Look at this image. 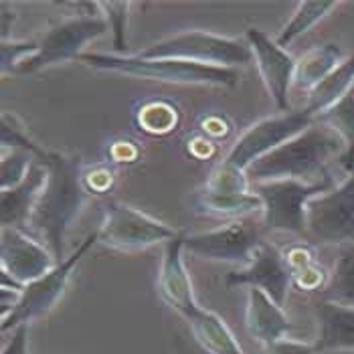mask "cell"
<instances>
[{
  "instance_id": "cell-1",
  "label": "cell",
  "mask_w": 354,
  "mask_h": 354,
  "mask_svg": "<svg viewBox=\"0 0 354 354\" xmlns=\"http://www.w3.org/2000/svg\"><path fill=\"white\" fill-rule=\"evenodd\" d=\"M41 162L47 166V183L28 225L43 235L55 261L61 263L65 261V233L87 203L89 189L82 176L80 156L47 152Z\"/></svg>"
},
{
  "instance_id": "cell-2",
  "label": "cell",
  "mask_w": 354,
  "mask_h": 354,
  "mask_svg": "<svg viewBox=\"0 0 354 354\" xmlns=\"http://www.w3.org/2000/svg\"><path fill=\"white\" fill-rule=\"evenodd\" d=\"M346 152L348 144L338 132L320 122H314L308 130L251 164L247 168V176L253 183L290 178L314 185L330 178L326 172L328 164L334 158L342 160Z\"/></svg>"
},
{
  "instance_id": "cell-3",
  "label": "cell",
  "mask_w": 354,
  "mask_h": 354,
  "mask_svg": "<svg viewBox=\"0 0 354 354\" xmlns=\"http://www.w3.org/2000/svg\"><path fill=\"white\" fill-rule=\"evenodd\" d=\"M85 65L100 71H115L124 75H134L142 80H154L166 83H201V85H223L233 87L239 82L237 69L201 65L178 59H146L140 55H108L83 53L80 57Z\"/></svg>"
},
{
  "instance_id": "cell-4",
  "label": "cell",
  "mask_w": 354,
  "mask_h": 354,
  "mask_svg": "<svg viewBox=\"0 0 354 354\" xmlns=\"http://www.w3.org/2000/svg\"><path fill=\"white\" fill-rule=\"evenodd\" d=\"M140 57L178 59L201 65L235 69L237 65H247L253 59V51L249 43L239 39H229L205 30H185L146 47Z\"/></svg>"
},
{
  "instance_id": "cell-5",
  "label": "cell",
  "mask_w": 354,
  "mask_h": 354,
  "mask_svg": "<svg viewBox=\"0 0 354 354\" xmlns=\"http://www.w3.org/2000/svg\"><path fill=\"white\" fill-rule=\"evenodd\" d=\"M332 189V178L322 183L301 180H268L253 183V192L263 203V227L270 231H283L294 235H308L306 209L308 203Z\"/></svg>"
},
{
  "instance_id": "cell-6",
  "label": "cell",
  "mask_w": 354,
  "mask_h": 354,
  "mask_svg": "<svg viewBox=\"0 0 354 354\" xmlns=\"http://www.w3.org/2000/svg\"><path fill=\"white\" fill-rule=\"evenodd\" d=\"M95 241H100L97 231L87 235L85 241L77 247V251L73 255H69L65 261L57 263L51 272H47L43 277L27 283L23 294H21V300L15 306V310L6 318H2V324H0L2 332L15 330V328L32 322L35 318H41V316L49 314L55 308V304L61 300L73 268L82 261L83 255L89 251V247L93 245Z\"/></svg>"
},
{
  "instance_id": "cell-7",
  "label": "cell",
  "mask_w": 354,
  "mask_h": 354,
  "mask_svg": "<svg viewBox=\"0 0 354 354\" xmlns=\"http://www.w3.org/2000/svg\"><path fill=\"white\" fill-rule=\"evenodd\" d=\"M108 30V21L97 15H82L61 21L51 27L39 43V51L27 59L17 73H37L55 63H65L80 59L82 49L93 39L102 37Z\"/></svg>"
},
{
  "instance_id": "cell-8",
  "label": "cell",
  "mask_w": 354,
  "mask_h": 354,
  "mask_svg": "<svg viewBox=\"0 0 354 354\" xmlns=\"http://www.w3.org/2000/svg\"><path fill=\"white\" fill-rule=\"evenodd\" d=\"M306 229L316 241L354 245V170L344 183L308 203Z\"/></svg>"
},
{
  "instance_id": "cell-9",
  "label": "cell",
  "mask_w": 354,
  "mask_h": 354,
  "mask_svg": "<svg viewBox=\"0 0 354 354\" xmlns=\"http://www.w3.org/2000/svg\"><path fill=\"white\" fill-rule=\"evenodd\" d=\"M312 124H314V118L310 113H306L304 109L286 111L281 115L259 120L233 144L231 152L227 154V158L223 162L247 172V168L251 164L268 156L270 152L279 148L281 144H286L288 140L301 134Z\"/></svg>"
},
{
  "instance_id": "cell-10",
  "label": "cell",
  "mask_w": 354,
  "mask_h": 354,
  "mask_svg": "<svg viewBox=\"0 0 354 354\" xmlns=\"http://www.w3.org/2000/svg\"><path fill=\"white\" fill-rule=\"evenodd\" d=\"M263 221H257L253 215L233 218L218 229L189 235L185 249L203 259L249 263L255 249L263 243Z\"/></svg>"
},
{
  "instance_id": "cell-11",
  "label": "cell",
  "mask_w": 354,
  "mask_h": 354,
  "mask_svg": "<svg viewBox=\"0 0 354 354\" xmlns=\"http://www.w3.org/2000/svg\"><path fill=\"white\" fill-rule=\"evenodd\" d=\"M178 233L156 218L148 217L124 203H109L106 218L97 231L104 245L120 251H134L154 243H168Z\"/></svg>"
},
{
  "instance_id": "cell-12",
  "label": "cell",
  "mask_w": 354,
  "mask_h": 354,
  "mask_svg": "<svg viewBox=\"0 0 354 354\" xmlns=\"http://www.w3.org/2000/svg\"><path fill=\"white\" fill-rule=\"evenodd\" d=\"M292 281H294V275L288 266L286 255L266 241L255 249L251 261L243 270H233L225 277L227 288H237V286L257 288L266 292L281 308L286 304Z\"/></svg>"
},
{
  "instance_id": "cell-13",
  "label": "cell",
  "mask_w": 354,
  "mask_h": 354,
  "mask_svg": "<svg viewBox=\"0 0 354 354\" xmlns=\"http://www.w3.org/2000/svg\"><path fill=\"white\" fill-rule=\"evenodd\" d=\"M247 43L253 51V59L257 61L259 75L266 83L275 106L279 111H286L290 106L288 93L294 83L296 59L277 41H273L272 37H268L259 28L247 30Z\"/></svg>"
},
{
  "instance_id": "cell-14",
  "label": "cell",
  "mask_w": 354,
  "mask_h": 354,
  "mask_svg": "<svg viewBox=\"0 0 354 354\" xmlns=\"http://www.w3.org/2000/svg\"><path fill=\"white\" fill-rule=\"evenodd\" d=\"M0 263H2L0 272L8 273L12 279H17L23 286L43 277L57 266L49 247L32 241L28 235H25L23 229H12V227H2Z\"/></svg>"
},
{
  "instance_id": "cell-15",
  "label": "cell",
  "mask_w": 354,
  "mask_h": 354,
  "mask_svg": "<svg viewBox=\"0 0 354 354\" xmlns=\"http://www.w3.org/2000/svg\"><path fill=\"white\" fill-rule=\"evenodd\" d=\"M185 233H178L164 247V257L158 273V294L164 304H168L178 314L187 316L198 304L192 296V283L189 272L183 261L185 251Z\"/></svg>"
},
{
  "instance_id": "cell-16",
  "label": "cell",
  "mask_w": 354,
  "mask_h": 354,
  "mask_svg": "<svg viewBox=\"0 0 354 354\" xmlns=\"http://www.w3.org/2000/svg\"><path fill=\"white\" fill-rule=\"evenodd\" d=\"M47 183V166L41 160H35L27 178L12 187L0 192V221L2 227H12V229H25L30 223L32 209L41 196Z\"/></svg>"
},
{
  "instance_id": "cell-17",
  "label": "cell",
  "mask_w": 354,
  "mask_h": 354,
  "mask_svg": "<svg viewBox=\"0 0 354 354\" xmlns=\"http://www.w3.org/2000/svg\"><path fill=\"white\" fill-rule=\"evenodd\" d=\"M245 326L249 336L263 342L266 346L283 340L294 330V324L283 314V308L257 288H249L247 292Z\"/></svg>"
},
{
  "instance_id": "cell-18",
  "label": "cell",
  "mask_w": 354,
  "mask_h": 354,
  "mask_svg": "<svg viewBox=\"0 0 354 354\" xmlns=\"http://www.w3.org/2000/svg\"><path fill=\"white\" fill-rule=\"evenodd\" d=\"M316 320H318V353L328 351H354V308L334 301L320 300L316 304Z\"/></svg>"
},
{
  "instance_id": "cell-19",
  "label": "cell",
  "mask_w": 354,
  "mask_h": 354,
  "mask_svg": "<svg viewBox=\"0 0 354 354\" xmlns=\"http://www.w3.org/2000/svg\"><path fill=\"white\" fill-rule=\"evenodd\" d=\"M194 207L198 213L211 217L241 218L251 217L253 213H263V203L253 191L247 192H221L213 189H203L194 196Z\"/></svg>"
},
{
  "instance_id": "cell-20",
  "label": "cell",
  "mask_w": 354,
  "mask_h": 354,
  "mask_svg": "<svg viewBox=\"0 0 354 354\" xmlns=\"http://www.w3.org/2000/svg\"><path fill=\"white\" fill-rule=\"evenodd\" d=\"M185 318L191 326L196 342L209 354H243L233 332L215 312H209L196 306Z\"/></svg>"
},
{
  "instance_id": "cell-21",
  "label": "cell",
  "mask_w": 354,
  "mask_h": 354,
  "mask_svg": "<svg viewBox=\"0 0 354 354\" xmlns=\"http://www.w3.org/2000/svg\"><path fill=\"white\" fill-rule=\"evenodd\" d=\"M342 63V49L334 43L312 47L296 61L294 85L298 91L310 93L318 83H322L328 75Z\"/></svg>"
},
{
  "instance_id": "cell-22",
  "label": "cell",
  "mask_w": 354,
  "mask_h": 354,
  "mask_svg": "<svg viewBox=\"0 0 354 354\" xmlns=\"http://www.w3.org/2000/svg\"><path fill=\"white\" fill-rule=\"evenodd\" d=\"M354 85V55L344 59L326 80L318 83L310 93L304 104V111L310 113L314 120L322 115L326 109H330L334 104H338Z\"/></svg>"
},
{
  "instance_id": "cell-23",
  "label": "cell",
  "mask_w": 354,
  "mask_h": 354,
  "mask_svg": "<svg viewBox=\"0 0 354 354\" xmlns=\"http://www.w3.org/2000/svg\"><path fill=\"white\" fill-rule=\"evenodd\" d=\"M320 300L354 308V245H346L340 251L326 286L320 292Z\"/></svg>"
},
{
  "instance_id": "cell-24",
  "label": "cell",
  "mask_w": 354,
  "mask_h": 354,
  "mask_svg": "<svg viewBox=\"0 0 354 354\" xmlns=\"http://www.w3.org/2000/svg\"><path fill=\"white\" fill-rule=\"evenodd\" d=\"M288 259V266L294 275V283L300 290L308 292H322V288L326 286L328 277L322 272V268L316 266L312 251L306 245L292 247L288 253H283Z\"/></svg>"
},
{
  "instance_id": "cell-25",
  "label": "cell",
  "mask_w": 354,
  "mask_h": 354,
  "mask_svg": "<svg viewBox=\"0 0 354 354\" xmlns=\"http://www.w3.org/2000/svg\"><path fill=\"white\" fill-rule=\"evenodd\" d=\"M336 6H338V2H324V0H320V2H314V0L300 2L294 17H292V21L283 27L281 35L277 37V43L281 47L290 45L294 39H298L300 35L308 32L316 23H320L324 17H328Z\"/></svg>"
},
{
  "instance_id": "cell-26",
  "label": "cell",
  "mask_w": 354,
  "mask_h": 354,
  "mask_svg": "<svg viewBox=\"0 0 354 354\" xmlns=\"http://www.w3.org/2000/svg\"><path fill=\"white\" fill-rule=\"evenodd\" d=\"M314 122H320L334 132H338L342 140L348 144V150L354 146V89H351L338 104L326 109Z\"/></svg>"
},
{
  "instance_id": "cell-27",
  "label": "cell",
  "mask_w": 354,
  "mask_h": 354,
  "mask_svg": "<svg viewBox=\"0 0 354 354\" xmlns=\"http://www.w3.org/2000/svg\"><path fill=\"white\" fill-rule=\"evenodd\" d=\"M2 136H0V142H2V150L10 148V150H27L30 152L37 160H43L45 158V150L32 142V138L28 136L23 122L10 113V111H4L2 113Z\"/></svg>"
},
{
  "instance_id": "cell-28",
  "label": "cell",
  "mask_w": 354,
  "mask_h": 354,
  "mask_svg": "<svg viewBox=\"0 0 354 354\" xmlns=\"http://www.w3.org/2000/svg\"><path fill=\"white\" fill-rule=\"evenodd\" d=\"M37 158L27 152V150H10L8 154H2V162H0V187L4 189H12L17 185H21L27 178L28 170Z\"/></svg>"
},
{
  "instance_id": "cell-29",
  "label": "cell",
  "mask_w": 354,
  "mask_h": 354,
  "mask_svg": "<svg viewBox=\"0 0 354 354\" xmlns=\"http://www.w3.org/2000/svg\"><path fill=\"white\" fill-rule=\"evenodd\" d=\"M130 2H100V8L106 10V19L113 30V49L120 55L126 53L128 41H126V25H128V12Z\"/></svg>"
},
{
  "instance_id": "cell-30",
  "label": "cell",
  "mask_w": 354,
  "mask_h": 354,
  "mask_svg": "<svg viewBox=\"0 0 354 354\" xmlns=\"http://www.w3.org/2000/svg\"><path fill=\"white\" fill-rule=\"evenodd\" d=\"M39 51V43L35 41H2V73H17L19 67Z\"/></svg>"
},
{
  "instance_id": "cell-31",
  "label": "cell",
  "mask_w": 354,
  "mask_h": 354,
  "mask_svg": "<svg viewBox=\"0 0 354 354\" xmlns=\"http://www.w3.org/2000/svg\"><path fill=\"white\" fill-rule=\"evenodd\" d=\"M266 354H320L316 344H308V342H298V340H277L273 344L266 346Z\"/></svg>"
},
{
  "instance_id": "cell-32",
  "label": "cell",
  "mask_w": 354,
  "mask_h": 354,
  "mask_svg": "<svg viewBox=\"0 0 354 354\" xmlns=\"http://www.w3.org/2000/svg\"><path fill=\"white\" fill-rule=\"evenodd\" d=\"M28 344V324L15 328L10 342L6 344V348L2 351V354H27Z\"/></svg>"
},
{
  "instance_id": "cell-33",
  "label": "cell",
  "mask_w": 354,
  "mask_h": 354,
  "mask_svg": "<svg viewBox=\"0 0 354 354\" xmlns=\"http://www.w3.org/2000/svg\"><path fill=\"white\" fill-rule=\"evenodd\" d=\"M0 8H2V41H6L8 27H10V19L15 21V12H8V2H2Z\"/></svg>"
},
{
  "instance_id": "cell-34",
  "label": "cell",
  "mask_w": 354,
  "mask_h": 354,
  "mask_svg": "<svg viewBox=\"0 0 354 354\" xmlns=\"http://www.w3.org/2000/svg\"><path fill=\"white\" fill-rule=\"evenodd\" d=\"M342 164H344V168L348 170V172H353L354 170V146L344 154V158H342Z\"/></svg>"
}]
</instances>
